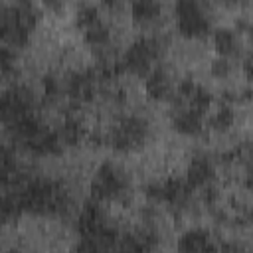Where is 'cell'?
Masks as SVG:
<instances>
[{
	"label": "cell",
	"instance_id": "obj_20",
	"mask_svg": "<svg viewBox=\"0 0 253 253\" xmlns=\"http://www.w3.org/2000/svg\"><path fill=\"white\" fill-rule=\"evenodd\" d=\"M55 132H57V136H59L63 148L77 146V144L85 138V125H83V121H81L77 115H71V113H69V115L61 121V125L55 128Z\"/></svg>",
	"mask_w": 253,
	"mask_h": 253
},
{
	"label": "cell",
	"instance_id": "obj_28",
	"mask_svg": "<svg viewBox=\"0 0 253 253\" xmlns=\"http://www.w3.org/2000/svg\"><path fill=\"white\" fill-rule=\"evenodd\" d=\"M6 253H24L22 249H10V251H6Z\"/></svg>",
	"mask_w": 253,
	"mask_h": 253
},
{
	"label": "cell",
	"instance_id": "obj_17",
	"mask_svg": "<svg viewBox=\"0 0 253 253\" xmlns=\"http://www.w3.org/2000/svg\"><path fill=\"white\" fill-rule=\"evenodd\" d=\"M176 253H217V243L208 229L192 227L178 237Z\"/></svg>",
	"mask_w": 253,
	"mask_h": 253
},
{
	"label": "cell",
	"instance_id": "obj_24",
	"mask_svg": "<svg viewBox=\"0 0 253 253\" xmlns=\"http://www.w3.org/2000/svg\"><path fill=\"white\" fill-rule=\"evenodd\" d=\"M18 71V57H16V51L6 45V43H0V75H14Z\"/></svg>",
	"mask_w": 253,
	"mask_h": 253
},
{
	"label": "cell",
	"instance_id": "obj_21",
	"mask_svg": "<svg viewBox=\"0 0 253 253\" xmlns=\"http://www.w3.org/2000/svg\"><path fill=\"white\" fill-rule=\"evenodd\" d=\"M20 215H22V208H20L16 190L0 186V227L18 219Z\"/></svg>",
	"mask_w": 253,
	"mask_h": 253
},
{
	"label": "cell",
	"instance_id": "obj_27",
	"mask_svg": "<svg viewBox=\"0 0 253 253\" xmlns=\"http://www.w3.org/2000/svg\"><path fill=\"white\" fill-rule=\"evenodd\" d=\"M217 253H245V247L239 241H221L217 245Z\"/></svg>",
	"mask_w": 253,
	"mask_h": 253
},
{
	"label": "cell",
	"instance_id": "obj_9",
	"mask_svg": "<svg viewBox=\"0 0 253 253\" xmlns=\"http://www.w3.org/2000/svg\"><path fill=\"white\" fill-rule=\"evenodd\" d=\"M144 194L152 204H166L172 210H184L192 202L194 188L184 178H168L164 182H150Z\"/></svg>",
	"mask_w": 253,
	"mask_h": 253
},
{
	"label": "cell",
	"instance_id": "obj_4",
	"mask_svg": "<svg viewBox=\"0 0 253 253\" xmlns=\"http://www.w3.org/2000/svg\"><path fill=\"white\" fill-rule=\"evenodd\" d=\"M164 51H166V42L162 36L158 34L140 36L123 51L119 59V67L123 73L144 77L154 65H158Z\"/></svg>",
	"mask_w": 253,
	"mask_h": 253
},
{
	"label": "cell",
	"instance_id": "obj_1",
	"mask_svg": "<svg viewBox=\"0 0 253 253\" xmlns=\"http://www.w3.org/2000/svg\"><path fill=\"white\" fill-rule=\"evenodd\" d=\"M22 213L57 217L67 213L71 206V194L59 180L45 176H28L20 186L14 188Z\"/></svg>",
	"mask_w": 253,
	"mask_h": 253
},
{
	"label": "cell",
	"instance_id": "obj_12",
	"mask_svg": "<svg viewBox=\"0 0 253 253\" xmlns=\"http://www.w3.org/2000/svg\"><path fill=\"white\" fill-rule=\"evenodd\" d=\"M160 243V235L154 227H138L128 233H119L113 253H154Z\"/></svg>",
	"mask_w": 253,
	"mask_h": 253
},
{
	"label": "cell",
	"instance_id": "obj_15",
	"mask_svg": "<svg viewBox=\"0 0 253 253\" xmlns=\"http://www.w3.org/2000/svg\"><path fill=\"white\" fill-rule=\"evenodd\" d=\"M204 113H198L190 107L184 105H174L172 103V111H170V125L176 132L184 134V136H198L204 132L206 121H204Z\"/></svg>",
	"mask_w": 253,
	"mask_h": 253
},
{
	"label": "cell",
	"instance_id": "obj_10",
	"mask_svg": "<svg viewBox=\"0 0 253 253\" xmlns=\"http://www.w3.org/2000/svg\"><path fill=\"white\" fill-rule=\"evenodd\" d=\"M103 81L95 67H85L71 71L63 79V97H67L73 105H85L97 97L103 89Z\"/></svg>",
	"mask_w": 253,
	"mask_h": 253
},
{
	"label": "cell",
	"instance_id": "obj_6",
	"mask_svg": "<svg viewBox=\"0 0 253 253\" xmlns=\"http://www.w3.org/2000/svg\"><path fill=\"white\" fill-rule=\"evenodd\" d=\"M10 138L12 142H16L20 148H24L34 156H59L65 150L55 128H49L40 117L12 130Z\"/></svg>",
	"mask_w": 253,
	"mask_h": 253
},
{
	"label": "cell",
	"instance_id": "obj_2",
	"mask_svg": "<svg viewBox=\"0 0 253 253\" xmlns=\"http://www.w3.org/2000/svg\"><path fill=\"white\" fill-rule=\"evenodd\" d=\"M36 117H40L38 99L28 85L14 83L0 93V125L8 130V134Z\"/></svg>",
	"mask_w": 253,
	"mask_h": 253
},
{
	"label": "cell",
	"instance_id": "obj_22",
	"mask_svg": "<svg viewBox=\"0 0 253 253\" xmlns=\"http://www.w3.org/2000/svg\"><path fill=\"white\" fill-rule=\"evenodd\" d=\"M237 97H223L221 105L217 107V111L210 117V126L217 132H225L233 126L235 123V111H233V101Z\"/></svg>",
	"mask_w": 253,
	"mask_h": 253
},
{
	"label": "cell",
	"instance_id": "obj_25",
	"mask_svg": "<svg viewBox=\"0 0 253 253\" xmlns=\"http://www.w3.org/2000/svg\"><path fill=\"white\" fill-rule=\"evenodd\" d=\"M43 97L47 103H53L63 97V79L49 73L43 77Z\"/></svg>",
	"mask_w": 253,
	"mask_h": 253
},
{
	"label": "cell",
	"instance_id": "obj_16",
	"mask_svg": "<svg viewBox=\"0 0 253 253\" xmlns=\"http://www.w3.org/2000/svg\"><path fill=\"white\" fill-rule=\"evenodd\" d=\"M30 174L20 164L12 146H0V186L2 188H16L20 186Z\"/></svg>",
	"mask_w": 253,
	"mask_h": 253
},
{
	"label": "cell",
	"instance_id": "obj_26",
	"mask_svg": "<svg viewBox=\"0 0 253 253\" xmlns=\"http://www.w3.org/2000/svg\"><path fill=\"white\" fill-rule=\"evenodd\" d=\"M231 73V61L225 57H215L211 61V75L217 79H225Z\"/></svg>",
	"mask_w": 253,
	"mask_h": 253
},
{
	"label": "cell",
	"instance_id": "obj_7",
	"mask_svg": "<svg viewBox=\"0 0 253 253\" xmlns=\"http://www.w3.org/2000/svg\"><path fill=\"white\" fill-rule=\"evenodd\" d=\"M148 136H150L148 119H144L140 115H126L111 126V130L107 134V142L117 152H132V150L144 146Z\"/></svg>",
	"mask_w": 253,
	"mask_h": 253
},
{
	"label": "cell",
	"instance_id": "obj_5",
	"mask_svg": "<svg viewBox=\"0 0 253 253\" xmlns=\"http://www.w3.org/2000/svg\"><path fill=\"white\" fill-rule=\"evenodd\" d=\"M91 200L103 202H125L130 196V176L128 172L113 160H105L97 166L91 184Z\"/></svg>",
	"mask_w": 253,
	"mask_h": 253
},
{
	"label": "cell",
	"instance_id": "obj_3",
	"mask_svg": "<svg viewBox=\"0 0 253 253\" xmlns=\"http://www.w3.org/2000/svg\"><path fill=\"white\" fill-rule=\"evenodd\" d=\"M40 12L32 2H16L0 10V36L2 43L12 49L24 47L38 24Z\"/></svg>",
	"mask_w": 253,
	"mask_h": 253
},
{
	"label": "cell",
	"instance_id": "obj_19",
	"mask_svg": "<svg viewBox=\"0 0 253 253\" xmlns=\"http://www.w3.org/2000/svg\"><path fill=\"white\" fill-rule=\"evenodd\" d=\"M162 16V4L152 0H136L130 4V18L136 26L148 28L154 26Z\"/></svg>",
	"mask_w": 253,
	"mask_h": 253
},
{
	"label": "cell",
	"instance_id": "obj_18",
	"mask_svg": "<svg viewBox=\"0 0 253 253\" xmlns=\"http://www.w3.org/2000/svg\"><path fill=\"white\" fill-rule=\"evenodd\" d=\"M213 47L217 51V57H225L231 59L235 55H239L241 51V36L233 30V28H215L213 30Z\"/></svg>",
	"mask_w": 253,
	"mask_h": 253
},
{
	"label": "cell",
	"instance_id": "obj_23",
	"mask_svg": "<svg viewBox=\"0 0 253 253\" xmlns=\"http://www.w3.org/2000/svg\"><path fill=\"white\" fill-rule=\"evenodd\" d=\"M99 18H103L99 6H95V4H83V6H79L77 12H75V26H77L79 30H83L85 26L93 24V22L99 20Z\"/></svg>",
	"mask_w": 253,
	"mask_h": 253
},
{
	"label": "cell",
	"instance_id": "obj_11",
	"mask_svg": "<svg viewBox=\"0 0 253 253\" xmlns=\"http://www.w3.org/2000/svg\"><path fill=\"white\" fill-rule=\"evenodd\" d=\"M75 229H77V233L81 237V235L107 233V231L117 229V225L109 219V215L105 213L101 204L91 200V202H85L83 208L79 210V215H77V221H75Z\"/></svg>",
	"mask_w": 253,
	"mask_h": 253
},
{
	"label": "cell",
	"instance_id": "obj_8",
	"mask_svg": "<svg viewBox=\"0 0 253 253\" xmlns=\"http://www.w3.org/2000/svg\"><path fill=\"white\" fill-rule=\"evenodd\" d=\"M174 22L180 36L196 40L211 32L213 18L206 4L196 0H180L174 4Z\"/></svg>",
	"mask_w": 253,
	"mask_h": 253
},
{
	"label": "cell",
	"instance_id": "obj_13",
	"mask_svg": "<svg viewBox=\"0 0 253 253\" xmlns=\"http://www.w3.org/2000/svg\"><path fill=\"white\" fill-rule=\"evenodd\" d=\"M184 180L194 188V190H204L213 184L215 180V160L208 152H196L190 158V164L186 168Z\"/></svg>",
	"mask_w": 253,
	"mask_h": 253
},
{
	"label": "cell",
	"instance_id": "obj_14",
	"mask_svg": "<svg viewBox=\"0 0 253 253\" xmlns=\"http://www.w3.org/2000/svg\"><path fill=\"white\" fill-rule=\"evenodd\" d=\"M174 79L164 65H154L144 75V93L152 101H170L174 95Z\"/></svg>",
	"mask_w": 253,
	"mask_h": 253
}]
</instances>
